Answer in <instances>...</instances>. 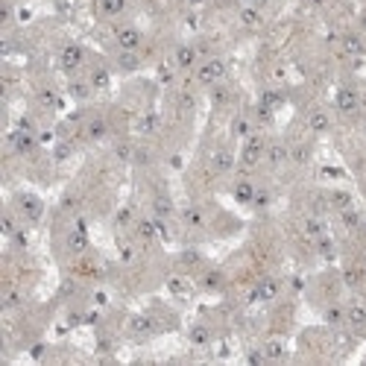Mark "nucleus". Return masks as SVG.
I'll use <instances>...</instances> for the list:
<instances>
[{
	"mask_svg": "<svg viewBox=\"0 0 366 366\" xmlns=\"http://www.w3.org/2000/svg\"><path fill=\"white\" fill-rule=\"evenodd\" d=\"M229 88H226L223 82H217V85H211V103L214 106H226V103H229Z\"/></svg>",
	"mask_w": 366,
	"mask_h": 366,
	"instance_id": "nucleus-28",
	"label": "nucleus"
},
{
	"mask_svg": "<svg viewBox=\"0 0 366 366\" xmlns=\"http://www.w3.org/2000/svg\"><path fill=\"white\" fill-rule=\"evenodd\" d=\"M155 331V322L147 314H138V317H132L129 319V334L132 337H150Z\"/></svg>",
	"mask_w": 366,
	"mask_h": 366,
	"instance_id": "nucleus-8",
	"label": "nucleus"
},
{
	"mask_svg": "<svg viewBox=\"0 0 366 366\" xmlns=\"http://www.w3.org/2000/svg\"><path fill=\"white\" fill-rule=\"evenodd\" d=\"M182 261H185V264H200V255H196V252H185Z\"/></svg>",
	"mask_w": 366,
	"mask_h": 366,
	"instance_id": "nucleus-52",
	"label": "nucleus"
},
{
	"mask_svg": "<svg viewBox=\"0 0 366 366\" xmlns=\"http://www.w3.org/2000/svg\"><path fill=\"white\" fill-rule=\"evenodd\" d=\"M278 296V281H272V278H264V281L255 287V299H264V302H270Z\"/></svg>",
	"mask_w": 366,
	"mask_h": 366,
	"instance_id": "nucleus-18",
	"label": "nucleus"
},
{
	"mask_svg": "<svg viewBox=\"0 0 366 366\" xmlns=\"http://www.w3.org/2000/svg\"><path fill=\"white\" fill-rule=\"evenodd\" d=\"M68 153H71V147H68V144H59V147H56V158H68Z\"/></svg>",
	"mask_w": 366,
	"mask_h": 366,
	"instance_id": "nucleus-51",
	"label": "nucleus"
},
{
	"mask_svg": "<svg viewBox=\"0 0 366 366\" xmlns=\"http://www.w3.org/2000/svg\"><path fill=\"white\" fill-rule=\"evenodd\" d=\"M120 258H123V261H132V258H135V249H132L129 243H123V246H120Z\"/></svg>",
	"mask_w": 366,
	"mask_h": 366,
	"instance_id": "nucleus-49",
	"label": "nucleus"
},
{
	"mask_svg": "<svg viewBox=\"0 0 366 366\" xmlns=\"http://www.w3.org/2000/svg\"><path fill=\"white\" fill-rule=\"evenodd\" d=\"M232 164H235V155L229 153V150H220V153L211 158V167L217 170V173H229V170H232Z\"/></svg>",
	"mask_w": 366,
	"mask_h": 366,
	"instance_id": "nucleus-21",
	"label": "nucleus"
},
{
	"mask_svg": "<svg viewBox=\"0 0 366 366\" xmlns=\"http://www.w3.org/2000/svg\"><path fill=\"white\" fill-rule=\"evenodd\" d=\"M360 278H363V272L360 270H346V284H349V287H357Z\"/></svg>",
	"mask_w": 366,
	"mask_h": 366,
	"instance_id": "nucleus-42",
	"label": "nucleus"
},
{
	"mask_svg": "<svg viewBox=\"0 0 366 366\" xmlns=\"http://www.w3.org/2000/svg\"><path fill=\"white\" fill-rule=\"evenodd\" d=\"M196 62H200V50H196V44H179L176 53H173V65H176L179 71H190Z\"/></svg>",
	"mask_w": 366,
	"mask_h": 366,
	"instance_id": "nucleus-3",
	"label": "nucleus"
},
{
	"mask_svg": "<svg viewBox=\"0 0 366 366\" xmlns=\"http://www.w3.org/2000/svg\"><path fill=\"white\" fill-rule=\"evenodd\" d=\"M190 6H200V3H205V0H188Z\"/></svg>",
	"mask_w": 366,
	"mask_h": 366,
	"instance_id": "nucleus-55",
	"label": "nucleus"
},
{
	"mask_svg": "<svg viewBox=\"0 0 366 366\" xmlns=\"http://www.w3.org/2000/svg\"><path fill=\"white\" fill-rule=\"evenodd\" d=\"M334 106H337V111H343V115H352V111L360 108V94H357L354 88H340L337 97H334Z\"/></svg>",
	"mask_w": 366,
	"mask_h": 366,
	"instance_id": "nucleus-4",
	"label": "nucleus"
},
{
	"mask_svg": "<svg viewBox=\"0 0 366 366\" xmlns=\"http://www.w3.org/2000/svg\"><path fill=\"white\" fill-rule=\"evenodd\" d=\"M155 211H158V217H167V214L173 211L170 200H167V196H158V200H155Z\"/></svg>",
	"mask_w": 366,
	"mask_h": 366,
	"instance_id": "nucleus-40",
	"label": "nucleus"
},
{
	"mask_svg": "<svg viewBox=\"0 0 366 366\" xmlns=\"http://www.w3.org/2000/svg\"><path fill=\"white\" fill-rule=\"evenodd\" d=\"M82 59H85V50L79 47V44H68V47H62L59 62H62L65 71H76V68L82 65Z\"/></svg>",
	"mask_w": 366,
	"mask_h": 366,
	"instance_id": "nucleus-6",
	"label": "nucleus"
},
{
	"mask_svg": "<svg viewBox=\"0 0 366 366\" xmlns=\"http://www.w3.org/2000/svg\"><path fill=\"white\" fill-rule=\"evenodd\" d=\"M135 129L141 132V135H153V132H158V118L155 115H144V118H138Z\"/></svg>",
	"mask_w": 366,
	"mask_h": 366,
	"instance_id": "nucleus-25",
	"label": "nucleus"
},
{
	"mask_svg": "<svg viewBox=\"0 0 366 366\" xmlns=\"http://www.w3.org/2000/svg\"><path fill=\"white\" fill-rule=\"evenodd\" d=\"M363 26H366V15H363Z\"/></svg>",
	"mask_w": 366,
	"mask_h": 366,
	"instance_id": "nucleus-57",
	"label": "nucleus"
},
{
	"mask_svg": "<svg viewBox=\"0 0 366 366\" xmlns=\"http://www.w3.org/2000/svg\"><path fill=\"white\" fill-rule=\"evenodd\" d=\"M106 132H108V123L103 118H94L91 123H88V138H94V141L106 138Z\"/></svg>",
	"mask_w": 366,
	"mask_h": 366,
	"instance_id": "nucleus-27",
	"label": "nucleus"
},
{
	"mask_svg": "<svg viewBox=\"0 0 366 366\" xmlns=\"http://www.w3.org/2000/svg\"><path fill=\"white\" fill-rule=\"evenodd\" d=\"M343 223L349 226V229H354V226H360L363 220H360V217H357L354 211H349V208H346V211H343Z\"/></svg>",
	"mask_w": 366,
	"mask_h": 366,
	"instance_id": "nucleus-41",
	"label": "nucleus"
},
{
	"mask_svg": "<svg viewBox=\"0 0 366 366\" xmlns=\"http://www.w3.org/2000/svg\"><path fill=\"white\" fill-rule=\"evenodd\" d=\"M38 100H41V106H47V108H59L62 106V100L56 97V91H41Z\"/></svg>",
	"mask_w": 366,
	"mask_h": 366,
	"instance_id": "nucleus-35",
	"label": "nucleus"
},
{
	"mask_svg": "<svg viewBox=\"0 0 366 366\" xmlns=\"http://www.w3.org/2000/svg\"><path fill=\"white\" fill-rule=\"evenodd\" d=\"M68 249H71L73 255H82L85 249H88V235H85V223H82V220H79L76 229L68 235Z\"/></svg>",
	"mask_w": 366,
	"mask_h": 366,
	"instance_id": "nucleus-7",
	"label": "nucleus"
},
{
	"mask_svg": "<svg viewBox=\"0 0 366 366\" xmlns=\"http://www.w3.org/2000/svg\"><path fill=\"white\" fill-rule=\"evenodd\" d=\"M12 144H15L18 153H33V150H36V138H33V132H24V129L12 135Z\"/></svg>",
	"mask_w": 366,
	"mask_h": 366,
	"instance_id": "nucleus-14",
	"label": "nucleus"
},
{
	"mask_svg": "<svg viewBox=\"0 0 366 366\" xmlns=\"http://www.w3.org/2000/svg\"><path fill=\"white\" fill-rule=\"evenodd\" d=\"M135 161L138 164H150V153L147 150H135Z\"/></svg>",
	"mask_w": 366,
	"mask_h": 366,
	"instance_id": "nucleus-50",
	"label": "nucleus"
},
{
	"mask_svg": "<svg viewBox=\"0 0 366 366\" xmlns=\"http://www.w3.org/2000/svg\"><path fill=\"white\" fill-rule=\"evenodd\" d=\"M182 220H185V226H190V229H200V226H205V214H202V208H196V205H188V208L182 211Z\"/></svg>",
	"mask_w": 366,
	"mask_h": 366,
	"instance_id": "nucleus-19",
	"label": "nucleus"
},
{
	"mask_svg": "<svg viewBox=\"0 0 366 366\" xmlns=\"http://www.w3.org/2000/svg\"><path fill=\"white\" fill-rule=\"evenodd\" d=\"M15 246H26V235H24V232H15Z\"/></svg>",
	"mask_w": 366,
	"mask_h": 366,
	"instance_id": "nucleus-53",
	"label": "nucleus"
},
{
	"mask_svg": "<svg viewBox=\"0 0 366 366\" xmlns=\"http://www.w3.org/2000/svg\"><path fill=\"white\" fill-rule=\"evenodd\" d=\"M232 193H235L237 202H243V205H249V202L255 200V185L249 182V179H240L235 188H232Z\"/></svg>",
	"mask_w": 366,
	"mask_h": 366,
	"instance_id": "nucleus-12",
	"label": "nucleus"
},
{
	"mask_svg": "<svg viewBox=\"0 0 366 366\" xmlns=\"http://www.w3.org/2000/svg\"><path fill=\"white\" fill-rule=\"evenodd\" d=\"M261 103L275 108V106H281V94H278V91H264V94H261Z\"/></svg>",
	"mask_w": 366,
	"mask_h": 366,
	"instance_id": "nucleus-38",
	"label": "nucleus"
},
{
	"mask_svg": "<svg viewBox=\"0 0 366 366\" xmlns=\"http://www.w3.org/2000/svg\"><path fill=\"white\" fill-rule=\"evenodd\" d=\"M363 272H366V270H363Z\"/></svg>",
	"mask_w": 366,
	"mask_h": 366,
	"instance_id": "nucleus-60",
	"label": "nucleus"
},
{
	"mask_svg": "<svg viewBox=\"0 0 366 366\" xmlns=\"http://www.w3.org/2000/svg\"><path fill=\"white\" fill-rule=\"evenodd\" d=\"M237 18H240V24H243V26H249V30H255V26H261V24H264V15H261V9H258V6H243Z\"/></svg>",
	"mask_w": 366,
	"mask_h": 366,
	"instance_id": "nucleus-11",
	"label": "nucleus"
},
{
	"mask_svg": "<svg viewBox=\"0 0 366 366\" xmlns=\"http://www.w3.org/2000/svg\"><path fill=\"white\" fill-rule=\"evenodd\" d=\"M331 205H334V208H340V211H346V208L352 205V196H349L346 190H337V193H331Z\"/></svg>",
	"mask_w": 366,
	"mask_h": 366,
	"instance_id": "nucleus-32",
	"label": "nucleus"
},
{
	"mask_svg": "<svg viewBox=\"0 0 366 366\" xmlns=\"http://www.w3.org/2000/svg\"><path fill=\"white\" fill-rule=\"evenodd\" d=\"M68 91H71V97H76V100H85L88 91H91V82H88V85H85V82H71Z\"/></svg>",
	"mask_w": 366,
	"mask_h": 366,
	"instance_id": "nucleus-36",
	"label": "nucleus"
},
{
	"mask_svg": "<svg viewBox=\"0 0 366 366\" xmlns=\"http://www.w3.org/2000/svg\"><path fill=\"white\" fill-rule=\"evenodd\" d=\"M343 47L349 50L352 56H360V53H363V38L357 36V33H346V36H343Z\"/></svg>",
	"mask_w": 366,
	"mask_h": 366,
	"instance_id": "nucleus-23",
	"label": "nucleus"
},
{
	"mask_svg": "<svg viewBox=\"0 0 366 366\" xmlns=\"http://www.w3.org/2000/svg\"><path fill=\"white\" fill-rule=\"evenodd\" d=\"M138 65H141L138 50H120V53H118V68H120V71H135Z\"/></svg>",
	"mask_w": 366,
	"mask_h": 366,
	"instance_id": "nucleus-15",
	"label": "nucleus"
},
{
	"mask_svg": "<svg viewBox=\"0 0 366 366\" xmlns=\"http://www.w3.org/2000/svg\"><path fill=\"white\" fill-rule=\"evenodd\" d=\"M115 153H118V158H123V161H129L132 155H135V150H132L129 144H118V150H115Z\"/></svg>",
	"mask_w": 366,
	"mask_h": 366,
	"instance_id": "nucleus-44",
	"label": "nucleus"
},
{
	"mask_svg": "<svg viewBox=\"0 0 366 366\" xmlns=\"http://www.w3.org/2000/svg\"><path fill=\"white\" fill-rule=\"evenodd\" d=\"M290 158H293L296 164H305L307 158H311V150H307L305 144H299V147H293V150H290Z\"/></svg>",
	"mask_w": 366,
	"mask_h": 366,
	"instance_id": "nucleus-34",
	"label": "nucleus"
},
{
	"mask_svg": "<svg viewBox=\"0 0 366 366\" xmlns=\"http://www.w3.org/2000/svg\"><path fill=\"white\" fill-rule=\"evenodd\" d=\"M264 352H267V360H278L284 354V346H281V340H270L267 346H264Z\"/></svg>",
	"mask_w": 366,
	"mask_h": 366,
	"instance_id": "nucleus-31",
	"label": "nucleus"
},
{
	"mask_svg": "<svg viewBox=\"0 0 366 366\" xmlns=\"http://www.w3.org/2000/svg\"><path fill=\"white\" fill-rule=\"evenodd\" d=\"M135 229H138V237H141V240H147V243H153L155 235H158V223H155V220H138V223H135Z\"/></svg>",
	"mask_w": 366,
	"mask_h": 366,
	"instance_id": "nucleus-20",
	"label": "nucleus"
},
{
	"mask_svg": "<svg viewBox=\"0 0 366 366\" xmlns=\"http://www.w3.org/2000/svg\"><path fill=\"white\" fill-rule=\"evenodd\" d=\"M173 68H176V65H173ZM173 68L161 65V68H158V79H161V82H173Z\"/></svg>",
	"mask_w": 366,
	"mask_h": 366,
	"instance_id": "nucleus-46",
	"label": "nucleus"
},
{
	"mask_svg": "<svg viewBox=\"0 0 366 366\" xmlns=\"http://www.w3.org/2000/svg\"><path fill=\"white\" fill-rule=\"evenodd\" d=\"M314 3H319V0H314Z\"/></svg>",
	"mask_w": 366,
	"mask_h": 366,
	"instance_id": "nucleus-59",
	"label": "nucleus"
},
{
	"mask_svg": "<svg viewBox=\"0 0 366 366\" xmlns=\"http://www.w3.org/2000/svg\"><path fill=\"white\" fill-rule=\"evenodd\" d=\"M255 132V126H252V120L246 118V115H237L235 120H232V135L235 138H249Z\"/></svg>",
	"mask_w": 366,
	"mask_h": 366,
	"instance_id": "nucleus-16",
	"label": "nucleus"
},
{
	"mask_svg": "<svg viewBox=\"0 0 366 366\" xmlns=\"http://www.w3.org/2000/svg\"><path fill=\"white\" fill-rule=\"evenodd\" d=\"M188 340L193 343V346H208V343H211V328L202 325V322H196V325H190Z\"/></svg>",
	"mask_w": 366,
	"mask_h": 366,
	"instance_id": "nucleus-13",
	"label": "nucleus"
},
{
	"mask_svg": "<svg viewBox=\"0 0 366 366\" xmlns=\"http://www.w3.org/2000/svg\"><path fill=\"white\" fill-rule=\"evenodd\" d=\"M360 108H366V94H360Z\"/></svg>",
	"mask_w": 366,
	"mask_h": 366,
	"instance_id": "nucleus-56",
	"label": "nucleus"
},
{
	"mask_svg": "<svg viewBox=\"0 0 366 366\" xmlns=\"http://www.w3.org/2000/svg\"><path fill=\"white\" fill-rule=\"evenodd\" d=\"M290 158V150L284 147V144H270L267 147V161H270L272 167H278L281 161H287Z\"/></svg>",
	"mask_w": 366,
	"mask_h": 366,
	"instance_id": "nucleus-17",
	"label": "nucleus"
},
{
	"mask_svg": "<svg viewBox=\"0 0 366 366\" xmlns=\"http://www.w3.org/2000/svg\"><path fill=\"white\" fill-rule=\"evenodd\" d=\"M363 229H366V220H363Z\"/></svg>",
	"mask_w": 366,
	"mask_h": 366,
	"instance_id": "nucleus-58",
	"label": "nucleus"
},
{
	"mask_svg": "<svg viewBox=\"0 0 366 366\" xmlns=\"http://www.w3.org/2000/svg\"><path fill=\"white\" fill-rule=\"evenodd\" d=\"M126 9V0H100V12L106 15V18H115Z\"/></svg>",
	"mask_w": 366,
	"mask_h": 366,
	"instance_id": "nucleus-24",
	"label": "nucleus"
},
{
	"mask_svg": "<svg viewBox=\"0 0 366 366\" xmlns=\"http://www.w3.org/2000/svg\"><path fill=\"white\" fill-rule=\"evenodd\" d=\"M118 47L120 50H138L144 44V33L138 30V26H123V30H118Z\"/></svg>",
	"mask_w": 366,
	"mask_h": 366,
	"instance_id": "nucleus-5",
	"label": "nucleus"
},
{
	"mask_svg": "<svg viewBox=\"0 0 366 366\" xmlns=\"http://www.w3.org/2000/svg\"><path fill=\"white\" fill-rule=\"evenodd\" d=\"M220 284H223V275H220V272H205V275H202V287H208V290L220 287Z\"/></svg>",
	"mask_w": 366,
	"mask_h": 366,
	"instance_id": "nucleus-37",
	"label": "nucleus"
},
{
	"mask_svg": "<svg viewBox=\"0 0 366 366\" xmlns=\"http://www.w3.org/2000/svg\"><path fill=\"white\" fill-rule=\"evenodd\" d=\"M346 322L354 325V328H363L366 325V305H352L346 311Z\"/></svg>",
	"mask_w": 366,
	"mask_h": 366,
	"instance_id": "nucleus-22",
	"label": "nucleus"
},
{
	"mask_svg": "<svg viewBox=\"0 0 366 366\" xmlns=\"http://www.w3.org/2000/svg\"><path fill=\"white\" fill-rule=\"evenodd\" d=\"M317 249H319V255H325V258H331V255H334V243H331L328 237H319V240H317Z\"/></svg>",
	"mask_w": 366,
	"mask_h": 366,
	"instance_id": "nucleus-39",
	"label": "nucleus"
},
{
	"mask_svg": "<svg viewBox=\"0 0 366 366\" xmlns=\"http://www.w3.org/2000/svg\"><path fill=\"white\" fill-rule=\"evenodd\" d=\"M223 76H226V62L223 59H205L196 68V79H200L202 85H217V82H223Z\"/></svg>",
	"mask_w": 366,
	"mask_h": 366,
	"instance_id": "nucleus-2",
	"label": "nucleus"
},
{
	"mask_svg": "<svg viewBox=\"0 0 366 366\" xmlns=\"http://www.w3.org/2000/svg\"><path fill=\"white\" fill-rule=\"evenodd\" d=\"M115 223H118L120 229H123V226H129L132 223V211H129V208H120L118 217H115Z\"/></svg>",
	"mask_w": 366,
	"mask_h": 366,
	"instance_id": "nucleus-43",
	"label": "nucleus"
},
{
	"mask_svg": "<svg viewBox=\"0 0 366 366\" xmlns=\"http://www.w3.org/2000/svg\"><path fill=\"white\" fill-rule=\"evenodd\" d=\"M307 126H311V132H328L331 126V118L325 108H314L311 115H307Z\"/></svg>",
	"mask_w": 366,
	"mask_h": 366,
	"instance_id": "nucleus-10",
	"label": "nucleus"
},
{
	"mask_svg": "<svg viewBox=\"0 0 366 366\" xmlns=\"http://www.w3.org/2000/svg\"><path fill=\"white\" fill-rule=\"evenodd\" d=\"M18 302H21V296H18V293H9V296H6V307H15Z\"/></svg>",
	"mask_w": 366,
	"mask_h": 366,
	"instance_id": "nucleus-54",
	"label": "nucleus"
},
{
	"mask_svg": "<svg viewBox=\"0 0 366 366\" xmlns=\"http://www.w3.org/2000/svg\"><path fill=\"white\" fill-rule=\"evenodd\" d=\"M305 235H307V237H319V235H322V220H317V217H307V220H305Z\"/></svg>",
	"mask_w": 366,
	"mask_h": 366,
	"instance_id": "nucleus-33",
	"label": "nucleus"
},
{
	"mask_svg": "<svg viewBox=\"0 0 366 366\" xmlns=\"http://www.w3.org/2000/svg\"><path fill=\"white\" fill-rule=\"evenodd\" d=\"M88 82H91V88H108V82H111V73H108L106 68H94Z\"/></svg>",
	"mask_w": 366,
	"mask_h": 366,
	"instance_id": "nucleus-26",
	"label": "nucleus"
},
{
	"mask_svg": "<svg viewBox=\"0 0 366 366\" xmlns=\"http://www.w3.org/2000/svg\"><path fill=\"white\" fill-rule=\"evenodd\" d=\"M264 155H267V141H264L261 135L252 132V135L246 138V144H243V150H240V164L243 167H255Z\"/></svg>",
	"mask_w": 366,
	"mask_h": 366,
	"instance_id": "nucleus-1",
	"label": "nucleus"
},
{
	"mask_svg": "<svg viewBox=\"0 0 366 366\" xmlns=\"http://www.w3.org/2000/svg\"><path fill=\"white\" fill-rule=\"evenodd\" d=\"M255 205H267V202H270V193H267V190H255Z\"/></svg>",
	"mask_w": 366,
	"mask_h": 366,
	"instance_id": "nucleus-48",
	"label": "nucleus"
},
{
	"mask_svg": "<svg viewBox=\"0 0 366 366\" xmlns=\"http://www.w3.org/2000/svg\"><path fill=\"white\" fill-rule=\"evenodd\" d=\"M18 205H21V214H24V220H30V223H36V220H41V211H44V208H41V202H38L36 196H30V193H24Z\"/></svg>",
	"mask_w": 366,
	"mask_h": 366,
	"instance_id": "nucleus-9",
	"label": "nucleus"
},
{
	"mask_svg": "<svg viewBox=\"0 0 366 366\" xmlns=\"http://www.w3.org/2000/svg\"><path fill=\"white\" fill-rule=\"evenodd\" d=\"M246 360L249 363H264V360H267V352H249Z\"/></svg>",
	"mask_w": 366,
	"mask_h": 366,
	"instance_id": "nucleus-47",
	"label": "nucleus"
},
{
	"mask_svg": "<svg viewBox=\"0 0 366 366\" xmlns=\"http://www.w3.org/2000/svg\"><path fill=\"white\" fill-rule=\"evenodd\" d=\"M3 235H6V237L15 235V217H12V214H6V217H3Z\"/></svg>",
	"mask_w": 366,
	"mask_h": 366,
	"instance_id": "nucleus-45",
	"label": "nucleus"
},
{
	"mask_svg": "<svg viewBox=\"0 0 366 366\" xmlns=\"http://www.w3.org/2000/svg\"><path fill=\"white\" fill-rule=\"evenodd\" d=\"M325 322H328V325H343V322H346V311H343L340 305L325 307Z\"/></svg>",
	"mask_w": 366,
	"mask_h": 366,
	"instance_id": "nucleus-29",
	"label": "nucleus"
},
{
	"mask_svg": "<svg viewBox=\"0 0 366 366\" xmlns=\"http://www.w3.org/2000/svg\"><path fill=\"white\" fill-rule=\"evenodd\" d=\"M167 290L176 293V296H182V293H188V281L179 278V275H170V278H167Z\"/></svg>",
	"mask_w": 366,
	"mask_h": 366,
	"instance_id": "nucleus-30",
	"label": "nucleus"
}]
</instances>
